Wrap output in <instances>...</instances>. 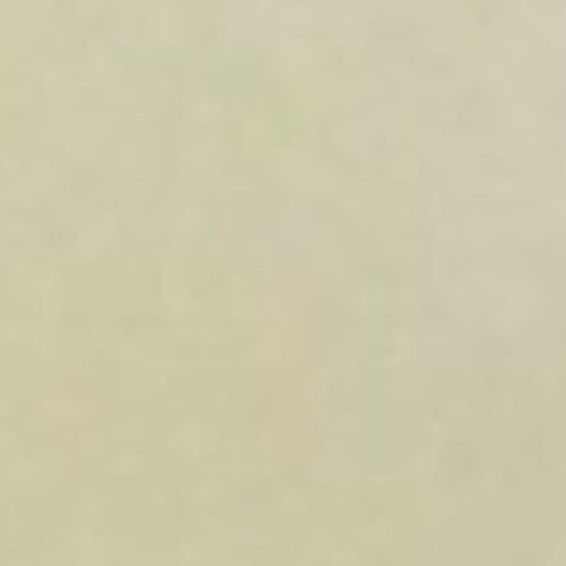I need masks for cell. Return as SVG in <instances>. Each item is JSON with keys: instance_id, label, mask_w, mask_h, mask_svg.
Listing matches in <instances>:
<instances>
[]
</instances>
